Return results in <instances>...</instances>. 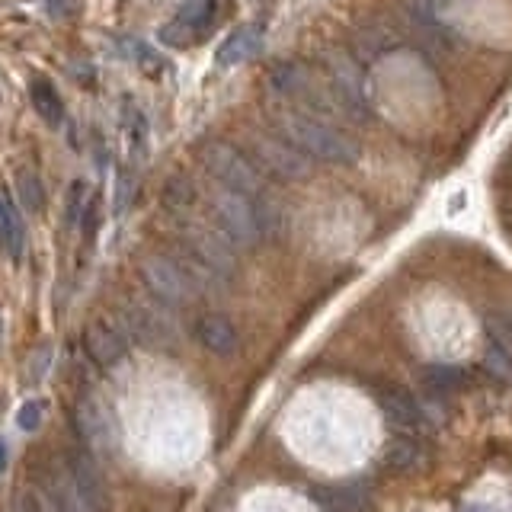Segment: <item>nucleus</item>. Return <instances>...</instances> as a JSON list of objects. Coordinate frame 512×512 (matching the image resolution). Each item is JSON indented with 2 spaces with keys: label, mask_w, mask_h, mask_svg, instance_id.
<instances>
[{
  "label": "nucleus",
  "mask_w": 512,
  "mask_h": 512,
  "mask_svg": "<svg viewBox=\"0 0 512 512\" xmlns=\"http://www.w3.org/2000/svg\"><path fill=\"white\" fill-rule=\"evenodd\" d=\"M327 71H330V93L336 106L346 119L365 122L372 116V106H368V90H365V77L362 68L349 55H330L327 58Z\"/></svg>",
  "instance_id": "nucleus-7"
},
{
  "label": "nucleus",
  "mask_w": 512,
  "mask_h": 512,
  "mask_svg": "<svg viewBox=\"0 0 512 512\" xmlns=\"http://www.w3.org/2000/svg\"><path fill=\"white\" fill-rule=\"evenodd\" d=\"M32 490H36V496H39V503L45 506V512H90L87 503L80 500L74 477L58 461L39 464L36 487H32Z\"/></svg>",
  "instance_id": "nucleus-10"
},
{
  "label": "nucleus",
  "mask_w": 512,
  "mask_h": 512,
  "mask_svg": "<svg viewBox=\"0 0 512 512\" xmlns=\"http://www.w3.org/2000/svg\"><path fill=\"white\" fill-rule=\"evenodd\" d=\"M180 260L202 282H228L237 272V250L231 240L208 224H186L180 231Z\"/></svg>",
  "instance_id": "nucleus-2"
},
{
  "label": "nucleus",
  "mask_w": 512,
  "mask_h": 512,
  "mask_svg": "<svg viewBox=\"0 0 512 512\" xmlns=\"http://www.w3.org/2000/svg\"><path fill=\"white\" fill-rule=\"evenodd\" d=\"M42 413H45L42 400H29V404L20 407V420H16V423H20V429H39Z\"/></svg>",
  "instance_id": "nucleus-25"
},
{
  "label": "nucleus",
  "mask_w": 512,
  "mask_h": 512,
  "mask_svg": "<svg viewBox=\"0 0 512 512\" xmlns=\"http://www.w3.org/2000/svg\"><path fill=\"white\" fill-rule=\"evenodd\" d=\"M208 212H212L215 228L231 240L234 250H253L263 240L260 221H256V205L240 192L215 186L208 192Z\"/></svg>",
  "instance_id": "nucleus-5"
},
{
  "label": "nucleus",
  "mask_w": 512,
  "mask_h": 512,
  "mask_svg": "<svg viewBox=\"0 0 512 512\" xmlns=\"http://www.w3.org/2000/svg\"><path fill=\"white\" fill-rule=\"evenodd\" d=\"M84 349L96 365H116L125 356V333L109 317H96L84 330Z\"/></svg>",
  "instance_id": "nucleus-13"
},
{
  "label": "nucleus",
  "mask_w": 512,
  "mask_h": 512,
  "mask_svg": "<svg viewBox=\"0 0 512 512\" xmlns=\"http://www.w3.org/2000/svg\"><path fill=\"white\" fill-rule=\"evenodd\" d=\"M192 333H196L202 349H208L212 356H221V359L234 356L240 346V333L224 314H202L196 320V327H192Z\"/></svg>",
  "instance_id": "nucleus-14"
},
{
  "label": "nucleus",
  "mask_w": 512,
  "mask_h": 512,
  "mask_svg": "<svg viewBox=\"0 0 512 512\" xmlns=\"http://www.w3.org/2000/svg\"><path fill=\"white\" fill-rule=\"evenodd\" d=\"M272 125L276 135L285 138L292 148H298L304 157L324 160V164H352L359 157V144L346 132H340L333 122L311 116L298 106H279L272 109Z\"/></svg>",
  "instance_id": "nucleus-1"
},
{
  "label": "nucleus",
  "mask_w": 512,
  "mask_h": 512,
  "mask_svg": "<svg viewBox=\"0 0 512 512\" xmlns=\"http://www.w3.org/2000/svg\"><path fill=\"white\" fill-rule=\"evenodd\" d=\"M250 160L279 180H304L311 173V157H304L279 135H253L250 138Z\"/></svg>",
  "instance_id": "nucleus-8"
},
{
  "label": "nucleus",
  "mask_w": 512,
  "mask_h": 512,
  "mask_svg": "<svg viewBox=\"0 0 512 512\" xmlns=\"http://www.w3.org/2000/svg\"><path fill=\"white\" fill-rule=\"evenodd\" d=\"M74 423L80 439L87 442L93 452H116L119 448V426H116V413L109 404H103L100 397H80L74 407Z\"/></svg>",
  "instance_id": "nucleus-9"
},
{
  "label": "nucleus",
  "mask_w": 512,
  "mask_h": 512,
  "mask_svg": "<svg viewBox=\"0 0 512 512\" xmlns=\"http://www.w3.org/2000/svg\"><path fill=\"white\" fill-rule=\"evenodd\" d=\"M196 186H192L189 176H170L164 192H160V202H164V208L170 215H183L189 212L192 205H196Z\"/></svg>",
  "instance_id": "nucleus-20"
},
{
  "label": "nucleus",
  "mask_w": 512,
  "mask_h": 512,
  "mask_svg": "<svg viewBox=\"0 0 512 512\" xmlns=\"http://www.w3.org/2000/svg\"><path fill=\"white\" fill-rule=\"evenodd\" d=\"M484 368L496 378V381H512V349H506L503 343L490 340L487 352H484Z\"/></svg>",
  "instance_id": "nucleus-22"
},
{
  "label": "nucleus",
  "mask_w": 512,
  "mask_h": 512,
  "mask_svg": "<svg viewBox=\"0 0 512 512\" xmlns=\"http://www.w3.org/2000/svg\"><path fill=\"white\" fill-rule=\"evenodd\" d=\"M29 100H32V109H36L48 125H58V122L64 119L61 96H58V90H55L52 84H48L45 77H36V80L29 84Z\"/></svg>",
  "instance_id": "nucleus-18"
},
{
  "label": "nucleus",
  "mask_w": 512,
  "mask_h": 512,
  "mask_svg": "<svg viewBox=\"0 0 512 512\" xmlns=\"http://www.w3.org/2000/svg\"><path fill=\"white\" fill-rule=\"evenodd\" d=\"M13 512H45V506L39 503L36 490H16V496H13Z\"/></svg>",
  "instance_id": "nucleus-26"
},
{
  "label": "nucleus",
  "mask_w": 512,
  "mask_h": 512,
  "mask_svg": "<svg viewBox=\"0 0 512 512\" xmlns=\"http://www.w3.org/2000/svg\"><path fill=\"white\" fill-rule=\"evenodd\" d=\"M384 461H388V468L394 471H410L413 464L420 461V448H416V442H394Z\"/></svg>",
  "instance_id": "nucleus-23"
},
{
  "label": "nucleus",
  "mask_w": 512,
  "mask_h": 512,
  "mask_svg": "<svg viewBox=\"0 0 512 512\" xmlns=\"http://www.w3.org/2000/svg\"><path fill=\"white\" fill-rule=\"evenodd\" d=\"M64 468L74 477L80 500L87 503L90 512H109V487L103 480V471L96 468V461L84 448H71L68 458H64Z\"/></svg>",
  "instance_id": "nucleus-11"
},
{
  "label": "nucleus",
  "mask_w": 512,
  "mask_h": 512,
  "mask_svg": "<svg viewBox=\"0 0 512 512\" xmlns=\"http://www.w3.org/2000/svg\"><path fill=\"white\" fill-rule=\"evenodd\" d=\"M263 45V32L256 26H240L237 32H231L228 39H224V45L218 48V64H224V68H231V64H240L247 61L250 55L260 52Z\"/></svg>",
  "instance_id": "nucleus-16"
},
{
  "label": "nucleus",
  "mask_w": 512,
  "mask_h": 512,
  "mask_svg": "<svg viewBox=\"0 0 512 512\" xmlns=\"http://www.w3.org/2000/svg\"><path fill=\"white\" fill-rule=\"evenodd\" d=\"M378 404L384 410V416L394 423V426H404V429H416L423 423V410L420 404L407 394V391H384L378 397Z\"/></svg>",
  "instance_id": "nucleus-17"
},
{
  "label": "nucleus",
  "mask_w": 512,
  "mask_h": 512,
  "mask_svg": "<svg viewBox=\"0 0 512 512\" xmlns=\"http://www.w3.org/2000/svg\"><path fill=\"white\" fill-rule=\"evenodd\" d=\"M199 157H202V167L215 176L218 186L231 189V192H240V196H247V199L263 196V173H260V167H256L240 148H234V144H228V141H205Z\"/></svg>",
  "instance_id": "nucleus-4"
},
{
  "label": "nucleus",
  "mask_w": 512,
  "mask_h": 512,
  "mask_svg": "<svg viewBox=\"0 0 512 512\" xmlns=\"http://www.w3.org/2000/svg\"><path fill=\"white\" fill-rule=\"evenodd\" d=\"M138 276L144 288L151 292V298L167 304V308H186V304L199 301V295L205 292V282L180 260V256H167V253L144 256L138 266Z\"/></svg>",
  "instance_id": "nucleus-3"
},
{
  "label": "nucleus",
  "mask_w": 512,
  "mask_h": 512,
  "mask_svg": "<svg viewBox=\"0 0 512 512\" xmlns=\"http://www.w3.org/2000/svg\"><path fill=\"white\" fill-rule=\"evenodd\" d=\"M87 183H71V189H68V212H64V218H68V224H74V221H80L84 218V212H87Z\"/></svg>",
  "instance_id": "nucleus-24"
},
{
  "label": "nucleus",
  "mask_w": 512,
  "mask_h": 512,
  "mask_svg": "<svg viewBox=\"0 0 512 512\" xmlns=\"http://www.w3.org/2000/svg\"><path fill=\"white\" fill-rule=\"evenodd\" d=\"M0 247H4L7 256H13V260H20L23 250H26L23 218H20V212H16V205L7 192H0Z\"/></svg>",
  "instance_id": "nucleus-15"
},
{
  "label": "nucleus",
  "mask_w": 512,
  "mask_h": 512,
  "mask_svg": "<svg viewBox=\"0 0 512 512\" xmlns=\"http://www.w3.org/2000/svg\"><path fill=\"white\" fill-rule=\"evenodd\" d=\"M16 189H20V199L23 205L29 208L32 215H39L45 208V189H42V180L32 170H20L16 176Z\"/></svg>",
  "instance_id": "nucleus-21"
},
{
  "label": "nucleus",
  "mask_w": 512,
  "mask_h": 512,
  "mask_svg": "<svg viewBox=\"0 0 512 512\" xmlns=\"http://www.w3.org/2000/svg\"><path fill=\"white\" fill-rule=\"evenodd\" d=\"M215 20V0H180L176 20L164 29V42L189 45L205 36V29Z\"/></svg>",
  "instance_id": "nucleus-12"
},
{
  "label": "nucleus",
  "mask_w": 512,
  "mask_h": 512,
  "mask_svg": "<svg viewBox=\"0 0 512 512\" xmlns=\"http://www.w3.org/2000/svg\"><path fill=\"white\" fill-rule=\"evenodd\" d=\"M423 384L432 394H448L458 391L468 384V375H464L461 365H448V362H432L423 368Z\"/></svg>",
  "instance_id": "nucleus-19"
},
{
  "label": "nucleus",
  "mask_w": 512,
  "mask_h": 512,
  "mask_svg": "<svg viewBox=\"0 0 512 512\" xmlns=\"http://www.w3.org/2000/svg\"><path fill=\"white\" fill-rule=\"evenodd\" d=\"M119 327L125 333V340H135L151 349H160V346L167 349L176 343V324L160 304L125 301L119 308Z\"/></svg>",
  "instance_id": "nucleus-6"
},
{
  "label": "nucleus",
  "mask_w": 512,
  "mask_h": 512,
  "mask_svg": "<svg viewBox=\"0 0 512 512\" xmlns=\"http://www.w3.org/2000/svg\"><path fill=\"white\" fill-rule=\"evenodd\" d=\"M48 359H52V346L45 343V346H39V349H36V356L29 359V378H32V381H39V378H42L45 362H48Z\"/></svg>",
  "instance_id": "nucleus-27"
}]
</instances>
